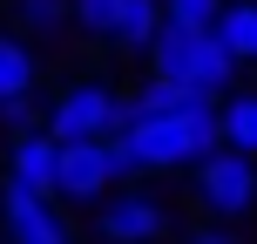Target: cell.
I'll use <instances>...</instances> for the list:
<instances>
[{"mask_svg": "<svg viewBox=\"0 0 257 244\" xmlns=\"http://www.w3.org/2000/svg\"><path fill=\"white\" fill-rule=\"evenodd\" d=\"M142 61H149L156 82L190 89V95H203V102H217V95H230L237 82H244V68H237L210 34H190V27H163V34L149 41V54H142Z\"/></svg>", "mask_w": 257, "mask_h": 244, "instance_id": "6da1fadb", "label": "cell"}, {"mask_svg": "<svg viewBox=\"0 0 257 244\" xmlns=\"http://www.w3.org/2000/svg\"><path fill=\"white\" fill-rule=\"evenodd\" d=\"M0 231L7 244H81L75 217L54 197H0Z\"/></svg>", "mask_w": 257, "mask_h": 244, "instance_id": "8992f818", "label": "cell"}, {"mask_svg": "<svg viewBox=\"0 0 257 244\" xmlns=\"http://www.w3.org/2000/svg\"><path fill=\"white\" fill-rule=\"evenodd\" d=\"M54 156H61V142H54L48 129L14 136L7 177H0V197H54Z\"/></svg>", "mask_w": 257, "mask_h": 244, "instance_id": "52a82bcc", "label": "cell"}, {"mask_svg": "<svg viewBox=\"0 0 257 244\" xmlns=\"http://www.w3.org/2000/svg\"><path fill=\"white\" fill-rule=\"evenodd\" d=\"M217 149L257 156V82H237L230 95H217Z\"/></svg>", "mask_w": 257, "mask_h": 244, "instance_id": "ba28073f", "label": "cell"}, {"mask_svg": "<svg viewBox=\"0 0 257 244\" xmlns=\"http://www.w3.org/2000/svg\"><path fill=\"white\" fill-rule=\"evenodd\" d=\"M115 21H122V0H68V34L95 41V48H108Z\"/></svg>", "mask_w": 257, "mask_h": 244, "instance_id": "4fadbf2b", "label": "cell"}, {"mask_svg": "<svg viewBox=\"0 0 257 244\" xmlns=\"http://www.w3.org/2000/svg\"><path fill=\"white\" fill-rule=\"evenodd\" d=\"M210 41L237 68H257V0H223V14L210 21Z\"/></svg>", "mask_w": 257, "mask_h": 244, "instance_id": "9c48e42d", "label": "cell"}, {"mask_svg": "<svg viewBox=\"0 0 257 244\" xmlns=\"http://www.w3.org/2000/svg\"><path fill=\"white\" fill-rule=\"evenodd\" d=\"M88 237L95 244H169V237H176V217H169V204L156 190L122 183V190H108L102 204H95Z\"/></svg>", "mask_w": 257, "mask_h": 244, "instance_id": "277c9868", "label": "cell"}, {"mask_svg": "<svg viewBox=\"0 0 257 244\" xmlns=\"http://www.w3.org/2000/svg\"><path fill=\"white\" fill-rule=\"evenodd\" d=\"M14 34L27 48H48V41H68V0H7Z\"/></svg>", "mask_w": 257, "mask_h": 244, "instance_id": "30bf717a", "label": "cell"}, {"mask_svg": "<svg viewBox=\"0 0 257 244\" xmlns=\"http://www.w3.org/2000/svg\"><path fill=\"white\" fill-rule=\"evenodd\" d=\"M176 244H250V237L230 224H190V231H176Z\"/></svg>", "mask_w": 257, "mask_h": 244, "instance_id": "2e32d148", "label": "cell"}, {"mask_svg": "<svg viewBox=\"0 0 257 244\" xmlns=\"http://www.w3.org/2000/svg\"><path fill=\"white\" fill-rule=\"evenodd\" d=\"M41 122H48L41 95H14V102H0V129H7V136H34Z\"/></svg>", "mask_w": 257, "mask_h": 244, "instance_id": "9a60e30c", "label": "cell"}, {"mask_svg": "<svg viewBox=\"0 0 257 244\" xmlns=\"http://www.w3.org/2000/svg\"><path fill=\"white\" fill-rule=\"evenodd\" d=\"M14 95H41V54L21 34H0V102Z\"/></svg>", "mask_w": 257, "mask_h": 244, "instance_id": "8fae6325", "label": "cell"}, {"mask_svg": "<svg viewBox=\"0 0 257 244\" xmlns=\"http://www.w3.org/2000/svg\"><path fill=\"white\" fill-rule=\"evenodd\" d=\"M48 129L54 142H108L122 129V89L108 75H75V82H61L54 89V102H48Z\"/></svg>", "mask_w": 257, "mask_h": 244, "instance_id": "7a4b0ae2", "label": "cell"}, {"mask_svg": "<svg viewBox=\"0 0 257 244\" xmlns=\"http://www.w3.org/2000/svg\"><path fill=\"white\" fill-rule=\"evenodd\" d=\"M163 34V0H122V21L108 34L115 54H149V41Z\"/></svg>", "mask_w": 257, "mask_h": 244, "instance_id": "7c38bea8", "label": "cell"}, {"mask_svg": "<svg viewBox=\"0 0 257 244\" xmlns=\"http://www.w3.org/2000/svg\"><path fill=\"white\" fill-rule=\"evenodd\" d=\"M217 14H223V0H163V27H190V34H210Z\"/></svg>", "mask_w": 257, "mask_h": 244, "instance_id": "5bb4252c", "label": "cell"}, {"mask_svg": "<svg viewBox=\"0 0 257 244\" xmlns=\"http://www.w3.org/2000/svg\"><path fill=\"white\" fill-rule=\"evenodd\" d=\"M190 190H196L203 224H230V231H244V224H257V156L210 149L203 163L190 170Z\"/></svg>", "mask_w": 257, "mask_h": 244, "instance_id": "3957f363", "label": "cell"}, {"mask_svg": "<svg viewBox=\"0 0 257 244\" xmlns=\"http://www.w3.org/2000/svg\"><path fill=\"white\" fill-rule=\"evenodd\" d=\"M108 190H122V170H115V149L108 142H61L54 156V204H75V210H95Z\"/></svg>", "mask_w": 257, "mask_h": 244, "instance_id": "5b68a950", "label": "cell"}]
</instances>
